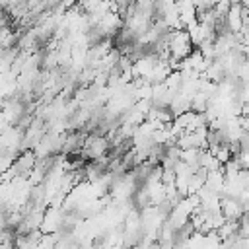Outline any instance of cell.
Returning a JSON list of instances; mask_svg holds the SVG:
<instances>
[{
	"label": "cell",
	"mask_w": 249,
	"mask_h": 249,
	"mask_svg": "<svg viewBox=\"0 0 249 249\" xmlns=\"http://www.w3.org/2000/svg\"><path fill=\"white\" fill-rule=\"evenodd\" d=\"M222 208H224V216L226 220H239L243 214H245V206L237 200V198H226L222 202Z\"/></svg>",
	"instance_id": "1"
}]
</instances>
